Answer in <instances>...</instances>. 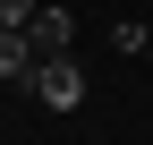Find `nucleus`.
<instances>
[{
	"mask_svg": "<svg viewBox=\"0 0 153 145\" xmlns=\"http://www.w3.org/2000/svg\"><path fill=\"white\" fill-rule=\"evenodd\" d=\"M26 94L51 102V111H76V102H85V60H76V51H43V60L26 68Z\"/></svg>",
	"mask_w": 153,
	"mask_h": 145,
	"instance_id": "nucleus-1",
	"label": "nucleus"
},
{
	"mask_svg": "<svg viewBox=\"0 0 153 145\" xmlns=\"http://www.w3.org/2000/svg\"><path fill=\"white\" fill-rule=\"evenodd\" d=\"M26 34H34V51H68V43H76V17H68V9H51V0H34Z\"/></svg>",
	"mask_w": 153,
	"mask_h": 145,
	"instance_id": "nucleus-2",
	"label": "nucleus"
},
{
	"mask_svg": "<svg viewBox=\"0 0 153 145\" xmlns=\"http://www.w3.org/2000/svg\"><path fill=\"white\" fill-rule=\"evenodd\" d=\"M34 60H43V51H34V34H26V26H0V85H26Z\"/></svg>",
	"mask_w": 153,
	"mask_h": 145,
	"instance_id": "nucleus-3",
	"label": "nucleus"
},
{
	"mask_svg": "<svg viewBox=\"0 0 153 145\" xmlns=\"http://www.w3.org/2000/svg\"><path fill=\"white\" fill-rule=\"evenodd\" d=\"M34 17V0H0V26H26Z\"/></svg>",
	"mask_w": 153,
	"mask_h": 145,
	"instance_id": "nucleus-4",
	"label": "nucleus"
}]
</instances>
